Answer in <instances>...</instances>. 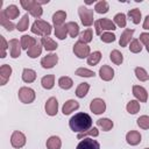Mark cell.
Returning a JSON list of instances; mask_svg holds the SVG:
<instances>
[{
    "label": "cell",
    "instance_id": "25",
    "mask_svg": "<svg viewBox=\"0 0 149 149\" xmlns=\"http://www.w3.org/2000/svg\"><path fill=\"white\" fill-rule=\"evenodd\" d=\"M47 148L48 149H61L62 147V141L58 136L54 135V136H50L48 140H47Z\"/></svg>",
    "mask_w": 149,
    "mask_h": 149
},
{
    "label": "cell",
    "instance_id": "11",
    "mask_svg": "<svg viewBox=\"0 0 149 149\" xmlns=\"http://www.w3.org/2000/svg\"><path fill=\"white\" fill-rule=\"evenodd\" d=\"M133 94L139 102H146L148 100V92L143 86L134 85L133 86Z\"/></svg>",
    "mask_w": 149,
    "mask_h": 149
},
{
    "label": "cell",
    "instance_id": "24",
    "mask_svg": "<svg viewBox=\"0 0 149 149\" xmlns=\"http://www.w3.org/2000/svg\"><path fill=\"white\" fill-rule=\"evenodd\" d=\"M97 126L99 128H101L104 132H108L113 128V121L107 119V118H101V119H98L97 120Z\"/></svg>",
    "mask_w": 149,
    "mask_h": 149
},
{
    "label": "cell",
    "instance_id": "42",
    "mask_svg": "<svg viewBox=\"0 0 149 149\" xmlns=\"http://www.w3.org/2000/svg\"><path fill=\"white\" fill-rule=\"evenodd\" d=\"M66 34H68V29H66V26L63 24V26H58V27H55V36L59 40H64L66 37Z\"/></svg>",
    "mask_w": 149,
    "mask_h": 149
},
{
    "label": "cell",
    "instance_id": "46",
    "mask_svg": "<svg viewBox=\"0 0 149 149\" xmlns=\"http://www.w3.org/2000/svg\"><path fill=\"white\" fill-rule=\"evenodd\" d=\"M137 126L142 129H149V116L148 115H141L137 120Z\"/></svg>",
    "mask_w": 149,
    "mask_h": 149
},
{
    "label": "cell",
    "instance_id": "47",
    "mask_svg": "<svg viewBox=\"0 0 149 149\" xmlns=\"http://www.w3.org/2000/svg\"><path fill=\"white\" fill-rule=\"evenodd\" d=\"M115 35L113 34V33H109V31H106V33H102L101 35H100V40L102 41V42H105V43H112V42H114L115 41Z\"/></svg>",
    "mask_w": 149,
    "mask_h": 149
},
{
    "label": "cell",
    "instance_id": "38",
    "mask_svg": "<svg viewBox=\"0 0 149 149\" xmlns=\"http://www.w3.org/2000/svg\"><path fill=\"white\" fill-rule=\"evenodd\" d=\"M126 109L129 114H136L139 111H140V102L137 100H130L127 106H126Z\"/></svg>",
    "mask_w": 149,
    "mask_h": 149
},
{
    "label": "cell",
    "instance_id": "10",
    "mask_svg": "<svg viewBox=\"0 0 149 149\" xmlns=\"http://www.w3.org/2000/svg\"><path fill=\"white\" fill-rule=\"evenodd\" d=\"M58 62V56L56 54H49L41 59V65L43 69H52Z\"/></svg>",
    "mask_w": 149,
    "mask_h": 149
},
{
    "label": "cell",
    "instance_id": "14",
    "mask_svg": "<svg viewBox=\"0 0 149 149\" xmlns=\"http://www.w3.org/2000/svg\"><path fill=\"white\" fill-rule=\"evenodd\" d=\"M12 68L8 64H3L0 68V85H6L12 74Z\"/></svg>",
    "mask_w": 149,
    "mask_h": 149
},
{
    "label": "cell",
    "instance_id": "2",
    "mask_svg": "<svg viewBox=\"0 0 149 149\" xmlns=\"http://www.w3.org/2000/svg\"><path fill=\"white\" fill-rule=\"evenodd\" d=\"M20 3L23 7V9L28 10L31 16L36 17V20H38L42 16L43 8H42V6L36 0H21Z\"/></svg>",
    "mask_w": 149,
    "mask_h": 149
},
{
    "label": "cell",
    "instance_id": "26",
    "mask_svg": "<svg viewBox=\"0 0 149 149\" xmlns=\"http://www.w3.org/2000/svg\"><path fill=\"white\" fill-rule=\"evenodd\" d=\"M36 79V72L33 69H23L22 71V80L24 83H33Z\"/></svg>",
    "mask_w": 149,
    "mask_h": 149
},
{
    "label": "cell",
    "instance_id": "37",
    "mask_svg": "<svg viewBox=\"0 0 149 149\" xmlns=\"http://www.w3.org/2000/svg\"><path fill=\"white\" fill-rule=\"evenodd\" d=\"M41 54H42V45H40L38 43L27 50V55H28L30 58H36V57H38Z\"/></svg>",
    "mask_w": 149,
    "mask_h": 149
},
{
    "label": "cell",
    "instance_id": "8",
    "mask_svg": "<svg viewBox=\"0 0 149 149\" xmlns=\"http://www.w3.org/2000/svg\"><path fill=\"white\" fill-rule=\"evenodd\" d=\"M44 108H45V113H47L48 115L55 116V115L58 113V101H57V99H56L55 97L49 98V99L47 100V102H45Z\"/></svg>",
    "mask_w": 149,
    "mask_h": 149
},
{
    "label": "cell",
    "instance_id": "31",
    "mask_svg": "<svg viewBox=\"0 0 149 149\" xmlns=\"http://www.w3.org/2000/svg\"><path fill=\"white\" fill-rule=\"evenodd\" d=\"M109 9V6H108V2L105 1V0H100L98 1L95 5H94V10L98 13V14H105L107 13Z\"/></svg>",
    "mask_w": 149,
    "mask_h": 149
},
{
    "label": "cell",
    "instance_id": "28",
    "mask_svg": "<svg viewBox=\"0 0 149 149\" xmlns=\"http://www.w3.org/2000/svg\"><path fill=\"white\" fill-rule=\"evenodd\" d=\"M66 29H68V33H69V35L71 36V37H77L78 35H79V26H78V23H76V22H73V21H70V22H68L66 24Z\"/></svg>",
    "mask_w": 149,
    "mask_h": 149
},
{
    "label": "cell",
    "instance_id": "22",
    "mask_svg": "<svg viewBox=\"0 0 149 149\" xmlns=\"http://www.w3.org/2000/svg\"><path fill=\"white\" fill-rule=\"evenodd\" d=\"M65 19H66V13L64 10H58L52 15V23L55 27L63 26Z\"/></svg>",
    "mask_w": 149,
    "mask_h": 149
},
{
    "label": "cell",
    "instance_id": "1",
    "mask_svg": "<svg viewBox=\"0 0 149 149\" xmlns=\"http://www.w3.org/2000/svg\"><path fill=\"white\" fill-rule=\"evenodd\" d=\"M69 126L71 128L72 132L76 133H84L88 129H91L92 127V118L84 112H79L77 114H74L70 121H69Z\"/></svg>",
    "mask_w": 149,
    "mask_h": 149
},
{
    "label": "cell",
    "instance_id": "30",
    "mask_svg": "<svg viewBox=\"0 0 149 149\" xmlns=\"http://www.w3.org/2000/svg\"><path fill=\"white\" fill-rule=\"evenodd\" d=\"M90 90V84L88 83H80L78 85V87L76 88V95L78 98H84Z\"/></svg>",
    "mask_w": 149,
    "mask_h": 149
},
{
    "label": "cell",
    "instance_id": "13",
    "mask_svg": "<svg viewBox=\"0 0 149 149\" xmlns=\"http://www.w3.org/2000/svg\"><path fill=\"white\" fill-rule=\"evenodd\" d=\"M9 51H10V57L12 58H17L21 56V42H19V40L16 38H12L9 42Z\"/></svg>",
    "mask_w": 149,
    "mask_h": 149
},
{
    "label": "cell",
    "instance_id": "54",
    "mask_svg": "<svg viewBox=\"0 0 149 149\" xmlns=\"http://www.w3.org/2000/svg\"><path fill=\"white\" fill-rule=\"evenodd\" d=\"M144 149H149V148H144Z\"/></svg>",
    "mask_w": 149,
    "mask_h": 149
},
{
    "label": "cell",
    "instance_id": "16",
    "mask_svg": "<svg viewBox=\"0 0 149 149\" xmlns=\"http://www.w3.org/2000/svg\"><path fill=\"white\" fill-rule=\"evenodd\" d=\"M99 76H100V78H101L102 80L109 81V80H112L113 77H114V70H113L111 66H108V65H102V66L99 69Z\"/></svg>",
    "mask_w": 149,
    "mask_h": 149
},
{
    "label": "cell",
    "instance_id": "45",
    "mask_svg": "<svg viewBox=\"0 0 149 149\" xmlns=\"http://www.w3.org/2000/svg\"><path fill=\"white\" fill-rule=\"evenodd\" d=\"M98 135H99V130L93 127V128H91V129H88L84 133H79L77 135V137L79 140H83V139H86V136H98Z\"/></svg>",
    "mask_w": 149,
    "mask_h": 149
},
{
    "label": "cell",
    "instance_id": "44",
    "mask_svg": "<svg viewBox=\"0 0 149 149\" xmlns=\"http://www.w3.org/2000/svg\"><path fill=\"white\" fill-rule=\"evenodd\" d=\"M74 74H77V76H79V77H87V78L95 76V73H94L93 71H91V70H88V69H85V68H79V69H77V70L74 71Z\"/></svg>",
    "mask_w": 149,
    "mask_h": 149
},
{
    "label": "cell",
    "instance_id": "40",
    "mask_svg": "<svg viewBox=\"0 0 149 149\" xmlns=\"http://www.w3.org/2000/svg\"><path fill=\"white\" fill-rule=\"evenodd\" d=\"M128 16L132 19V21L135 23V24H139L140 23V21H141V12H140V9H137V8H134V9H130L129 12H128Z\"/></svg>",
    "mask_w": 149,
    "mask_h": 149
},
{
    "label": "cell",
    "instance_id": "51",
    "mask_svg": "<svg viewBox=\"0 0 149 149\" xmlns=\"http://www.w3.org/2000/svg\"><path fill=\"white\" fill-rule=\"evenodd\" d=\"M143 29L149 30V15H147L146 19H144V21H143Z\"/></svg>",
    "mask_w": 149,
    "mask_h": 149
},
{
    "label": "cell",
    "instance_id": "49",
    "mask_svg": "<svg viewBox=\"0 0 149 149\" xmlns=\"http://www.w3.org/2000/svg\"><path fill=\"white\" fill-rule=\"evenodd\" d=\"M140 42L144 44L146 47L149 45V33H142L140 34Z\"/></svg>",
    "mask_w": 149,
    "mask_h": 149
},
{
    "label": "cell",
    "instance_id": "4",
    "mask_svg": "<svg viewBox=\"0 0 149 149\" xmlns=\"http://www.w3.org/2000/svg\"><path fill=\"white\" fill-rule=\"evenodd\" d=\"M78 14H79V17H80V21L83 23V26L85 27H90L93 24L94 22V17H93V10L90 9V8H86L84 6H80L78 8Z\"/></svg>",
    "mask_w": 149,
    "mask_h": 149
},
{
    "label": "cell",
    "instance_id": "15",
    "mask_svg": "<svg viewBox=\"0 0 149 149\" xmlns=\"http://www.w3.org/2000/svg\"><path fill=\"white\" fill-rule=\"evenodd\" d=\"M78 108H79V104H78V101L74 100V99H70V100L65 101V104L63 105V107H62V112H63L64 115H69V114H71L73 111H77Z\"/></svg>",
    "mask_w": 149,
    "mask_h": 149
},
{
    "label": "cell",
    "instance_id": "27",
    "mask_svg": "<svg viewBox=\"0 0 149 149\" xmlns=\"http://www.w3.org/2000/svg\"><path fill=\"white\" fill-rule=\"evenodd\" d=\"M98 22H99L101 30H115L116 29L115 23L109 19H99Z\"/></svg>",
    "mask_w": 149,
    "mask_h": 149
},
{
    "label": "cell",
    "instance_id": "6",
    "mask_svg": "<svg viewBox=\"0 0 149 149\" xmlns=\"http://www.w3.org/2000/svg\"><path fill=\"white\" fill-rule=\"evenodd\" d=\"M73 54L78 57V58H86L90 56V47L86 43H83L80 41L76 42L73 45Z\"/></svg>",
    "mask_w": 149,
    "mask_h": 149
},
{
    "label": "cell",
    "instance_id": "18",
    "mask_svg": "<svg viewBox=\"0 0 149 149\" xmlns=\"http://www.w3.org/2000/svg\"><path fill=\"white\" fill-rule=\"evenodd\" d=\"M133 34H134V29H125L120 36V40H119V44L120 47H127L129 43H130V40L133 37Z\"/></svg>",
    "mask_w": 149,
    "mask_h": 149
},
{
    "label": "cell",
    "instance_id": "50",
    "mask_svg": "<svg viewBox=\"0 0 149 149\" xmlns=\"http://www.w3.org/2000/svg\"><path fill=\"white\" fill-rule=\"evenodd\" d=\"M94 28H95V34L97 35H101V28H100V26H99V22H98V20L97 21H94Z\"/></svg>",
    "mask_w": 149,
    "mask_h": 149
},
{
    "label": "cell",
    "instance_id": "5",
    "mask_svg": "<svg viewBox=\"0 0 149 149\" xmlns=\"http://www.w3.org/2000/svg\"><path fill=\"white\" fill-rule=\"evenodd\" d=\"M17 95H19L20 101L23 102V104H31V102L35 100V98H36L35 91H34L33 88L26 87V86H23V87H21V88L19 90Z\"/></svg>",
    "mask_w": 149,
    "mask_h": 149
},
{
    "label": "cell",
    "instance_id": "43",
    "mask_svg": "<svg viewBox=\"0 0 149 149\" xmlns=\"http://www.w3.org/2000/svg\"><path fill=\"white\" fill-rule=\"evenodd\" d=\"M114 23H115L118 27H120V28H125V27H126V23H127V21H126V15H125L123 13H118V14L114 16Z\"/></svg>",
    "mask_w": 149,
    "mask_h": 149
},
{
    "label": "cell",
    "instance_id": "33",
    "mask_svg": "<svg viewBox=\"0 0 149 149\" xmlns=\"http://www.w3.org/2000/svg\"><path fill=\"white\" fill-rule=\"evenodd\" d=\"M109 58H111V61H112L115 65H120V64L123 62V56H122V54H121L119 50H116V49L111 51Z\"/></svg>",
    "mask_w": 149,
    "mask_h": 149
},
{
    "label": "cell",
    "instance_id": "35",
    "mask_svg": "<svg viewBox=\"0 0 149 149\" xmlns=\"http://www.w3.org/2000/svg\"><path fill=\"white\" fill-rule=\"evenodd\" d=\"M101 59V52L100 51H94L92 54H90V56L87 57V64L91 66L97 65Z\"/></svg>",
    "mask_w": 149,
    "mask_h": 149
},
{
    "label": "cell",
    "instance_id": "34",
    "mask_svg": "<svg viewBox=\"0 0 149 149\" xmlns=\"http://www.w3.org/2000/svg\"><path fill=\"white\" fill-rule=\"evenodd\" d=\"M28 27H29V16H28V14H24L21 17V20L19 21V23L16 24V29L19 31H26L28 29Z\"/></svg>",
    "mask_w": 149,
    "mask_h": 149
},
{
    "label": "cell",
    "instance_id": "19",
    "mask_svg": "<svg viewBox=\"0 0 149 149\" xmlns=\"http://www.w3.org/2000/svg\"><path fill=\"white\" fill-rule=\"evenodd\" d=\"M2 13L5 14V16L9 20H13V19H16L19 15H20V9L17 8V6L15 5H9L6 9L2 10Z\"/></svg>",
    "mask_w": 149,
    "mask_h": 149
},
{
    "label": "cell",
    "instance_id": "29",
    "mask_svg": "<svg viewBox=\"0 0 149 149\" xmlns=\"http://www.w3.org/2000/svg\"><path fill=\"white\" fill-rule=\"evenodd\" d=\"M72 85H73V81L68 76H63V77H61L58 79V86L61 88H63V90H70L72 87Z\"/></svg>",
    "mask_w": 149,
    "mask_h": 149
},
{
    "label": "cell",
    "instance_id": "17",
    "mask_svg": "<svg viewBox=\"0 0 149 149\" xmlns=\"http://www.w3.org/2000/svg\"><path fill=\"white\" fill-rule=\"evenodd\" d=\"M141 134L137 130H130L126 134V141L130 146H137L141 142Z\"/></svg>",
    "mask_w": 149,
    "mask_h": 149
},
{
    "label": "cell",
    "instance_id": "36",
    "mask_svg": "<svg viewBox=\"0 0 149 149\" xmlns=\"http://www.w3.org/2000/svg\"><path fill=\"white\" fill-rule=\"evenodd\" d=\"M134 72H135L136 78H137L140 81H147V80H149V74H148V72H147L143 68L137 66V68H135Z\"/></svg>",
    "mask_w": 149,
    "mask_h": 149
},
{
    "label": "cell",
    "instance_id": "52",
    "mask_svg": "<svg viewBox=\"0 0 149 149\" xmlns=\"http://www.w3.org/2000/svg\"><path fill=\"white\" fill-rule=\"evenodd\" d=\"M40 5H44V3H48L49 2V0H36Z\"/></svg>",
    "mask_w": 149,
    "mask_h": 149
},
{
    "label": "cell",
    "instance_id": "41",
    "mask_svg": "<svg viewBox=\"0 0 149 149\" xmlns=\"http://www.w3.org/2000/svg\"><path fill=\"white\" fill-rule=\"evenodd\" d=\"M79 41L83 42V43H86V44L90 43L92 41V29L88 28V29L81 31L80 35H79Z\"/></svg>",
    "mask_w": 149,
    "mask_h": 149
},
{
    "label": "cell",
    "instance_id": "12",
    "mask_svg": "<svg viewBox=\"0 0 149 149\" xmlns=\"http://www.w3.org/2000/svg\"><path fill=\"white\" fill-rule=\"evenodd\" d=\"M76 149H100V144L97 140H93L91 137L81 140Z\"/></svg>",
    "mask_w": 149,
    "mask_h": 149
},
{
    "label": "cell",
    "instance_id": "32",
    "mask_svg": "<svg viewBox=\"0 0 149 149\" xmlns=\"http://www.w3.org/2000/svg\"><path fill=\"white\" fill-rule=\"evenodd\" d=\"M0 24H1L7 31H12V30H14V28H15L14 23L10 22V21L5 16V14H3L2 12L0 13Z\"/></svg>",
    "mask_w": 149,
    "mask_h": 149
},
{
    "label": "cell",
    "instance_id": "7",
    "mask_svg": "<svg viewBox=\"0 0 149 149\" xmlns=\"http://www.w3.org/2000/svg\"><path fill=\"white\" fill-rule=\"evenodd\" d=\"M26 141H27L26 135L22 132H20V130H14L13 132V134L10 136V144L14 148H16V149L22 148L26 144Z\"/></svg>",
    "mask_w": 149,
    "mask_h": 149
},
{
    "label": "cell",
    "instance_id": "21",
    "mask_svg": "<svg viewBox=\"0 0 149 149\" xmlns=\"http://www.w3.org/2000/svg\"><path fill=\"white\" fill-rule=\"evenodd\" d=\"M41 44H42V47H43L45 50H48V51H54V50H56L57 47H58V44H57L52 38H50L49 36L42 37V38H41Z\"/></svg>",
    "mask_w": 149,
    "mask_h": 149
},
{
    "label": "cell",
    "instance_id": "23",
    "mask_svg": "<svg viewBox=\"0 0 149 149\" xmlns=\"http://www.w3.org/2000/svg\"><path fill=\"white\" fill-rule=\"evenodd\" d=\"M41 85L45 90H51L54 87V85H55V76L54 74H47V76L42 77Z\"/></svg>",
    "mask_w": 149,
    "mask_h": 149
},
{
    "label": "cell",
    "instance_id": "20",
    "mask_svg": "<svg viewBox=\"0 0 149 149\" xmlns=\"http://www.w3.org/2000/svg\"><path fill=\"white\" fill-rule=\"evenodd\" d=\"M21 47H22V49H24V50H28V49H30L31 47H34L35 44H37V41H36V38L35 37H31V36H29V35H23V36H21Z\"/></svg>",
    "mask_w": 149,
    "mask_h": 149
},
{
    "label": "cell",
    "instance_id": "39",
    "mask_svg": "<svg viewBox=\"0 0 149 149\" xmlns=\"http://www.w3.org/2000/svg\"><path fill=\"white\" fill-rule=\"evenodd\" d=\"M129 50L133 54L141 52V50H142V43L140 42V40H137V38L132 40L130 43H129Z\"/></svg>",
    "mask_w": 149,
    "mask_h": 149
},
{
    "label": "cell",
    "instance_id": "9",
    "mask_svg": "<svg viewBox=\"0 0 149 149\" xmlns=\"http://www.w3.org/2000/svg\"><path fill=\"white\" fill-rule=\"evenodd\" d=\"M90 109L94 114H101V113H104L106 111V102L100 98H95V99H93L91 101Z\"/></svg>",
    "mask_w": 149,
    "mask_h": 149
},
{
    "label": "cell",
    "instance_id": "3",
    "mask_svg": "<svg viewBox=\"0 0 149 149\" xmlns=\"http://www.w3.org/2000/svg\"><path fill=\"white\" fill-rule=\"evenodd\" d=\"M30 30H31L33 34L40 35L42 37H47V36H49L51 34V26L47 21H43V20L38 19V20L34 21V23L31 24Z\"/></svg>",
    "mask_w": 149,
    "mask_h": 149
},
{
    "label": "cell",
    "instance_id": "53",
    "mask_svg": "<svg viewBox=\"0 0 149 149\" xmlns=\"http://www.w3.org/2000/svg\"><path fill=\"white\" fill-rule=\"evenodd\" d=\"M146 49H147V51L149 52V45H148V47H146Z\"/></svg>",
    "mask_w": 149,
    "mask_h": 149
},
{
    "label": "cell",
    "instance_id": "48",
    "mask_svg": "<svg viewBox=\"0 0 149 149\" xmlns=\"http://www.w3.org/2000/svg\"><path fill=\"white\" fill-rule=\"evenodd\" d=\"M0 40H1V49H2V52H1V58H5L6 57V49L9 47V44L7 43V41L5 40L3 36H0Z\"/></svg>",
    "mask_w": 149,
    "mask_h": 149
}]
</instances>
